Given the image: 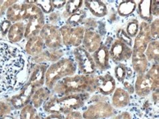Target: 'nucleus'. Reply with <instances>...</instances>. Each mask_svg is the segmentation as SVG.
<instances>
[{"label":"nucleus","mask_w":159,"mask_h":119,"mask_svg":"<svg viewBox=\"0 0 159 119\" xmlns=\"http://www.w3.org/2000/svg\"><path fill=\"white\" fill-rule=\"evenodd\" d=\"M25 65L23 51L14 45L0 41V96L15 88Z\"/></svg>","instance_id":"obj_1"},{"label":"nucleus","mask_w":159,"mask_h":119,"mask_svg":"<svg viewBox=\"0 0 159 119\" xmlns=\"http://www.w3.org/2000/svg\"><path fill=\"white\" fill-rule=\"evenodd\" d=\"M89 96L87 92L67 94L60 98L52 96L45 102L43 108L48 114H67L83 107Z\"/></svg>","instance_id":"obj_2"},{"label":"nucleus","mask_w":159,"mask_h":119,"mask_svg":"<svg viewBox=\"0 0 159 119\" xmlns=\"http://www.w3.org/2000/svg\"><path fill=\"white\" fill-rule=\"evenodd\" d=\"M53 91L59 95L95 92V77L78 74L65 77L55 84Z\"/></svg>","instance_id":"obj_3"},{"label":"nucleus","mask_w":159,"mask_h":119,"mask_svg":"<svg viewBox=\"0 0 159 119\" xmlns=\"http://www.w3.org/2000/svg\"><path fill=\"white\" fill-rule=\"evenodd\" d=\"M77 71V64L69 58H61L48 67L45 74V85L49 90L65 77L73 76Z\"/></svg>","instance_id":"obj_4"},{"label":"nucleus","mask_w":159,"mask_h":119,"mask_svg":"<svg viewBox=\"0 0 159 119\" xmlns=\"http://www.w3.org/2000/svg\"><path fill=\"white\" fill-rule=\"evenodd\" d=\"M28 22L25 30L24 38L29 39L32 36L40 34L42 28L45 25L44 16L43 12L36 4L28 3Z\"/></svg>","instance_id":"obj_5"},{"label":"nucleus","mask_w":159,"mask_h":119,"mask_svg":"<svg viewBox=\"0 0 159 119\" xmlns=\"http://www.w3.org/2000/svg\"><path fill=\"white\" fill-rule=\"evenodd\" d=\"M73 54L77 62V67H78L81 74H93L96 71V67L90 53L84 48L79 46L75 48Z\"/></svg>","instance_id":"obj_6"},{"label":"nucleus","mask_w":159,"mask_h":119,"mask_svg":"<svg viewBox=\"0 0 159 119\" xmlns=\"http://www.w3.org/2000/svg\"><path fill=\"white\" fill-rule=\"evenodd\" d=\"M114 108L111 104L106 101H99L88 106L83 113L84 119H106L113 117Z\"/></svg>","instance_id":"obj_7"},{"label":"nucleus","mask_w":159,"mask_h":119,"mask_svg":"<svg viewBox=\"0 0 159 119\" xmlns=\"http://www.w3.org/2000/svg\"><path fill=\"white\" fill-rule=\"evenodd\" d=\"M44 44L50 50H59L62 46V40L59 29L52 24H45L39 35Z\"/></svg>","instance_id":"obj_8"},{"label":"nucleus","mask_w":159,"mask_h":119,"mask_svg":"<svg viewBox=\"0 0 159 119\" xmlns=\"http://www.w3.org/2000/svg\"><path fill=\"white\" fill-rule=\"evenodd\" d=\"M59 30L62 37V44L64 45L76 48L80 46L85 31L84 27L79 26L71 27L65 25L61 27Z\"/></svg>","instance_id":"obj_9"},{"label":"nucleus","mask_w":159,"mask_h":119,"mask_svg":"<svg viewBox=\"0 0 159 119\" xmlns=\"http://www.w3.org/2000/svg\"><path fill=\"white\" fill-rule=\"evenodd\" d=\"M110 52V58L114 62H122L131 58L132 55V49L122 41L116 40L112 43Z\"/></svg>","instance_id":"obj_10"},{"label":"nucleus","mask_w":159,"mask_h":119,"mask_svg":"<svg viewBox=\"0 0 159 119\" xmlns=\"http://www.w3.org/2000/svg\"><path fill=\"white\" fill-rule=\"evenodd\" d=\"M152 40L149 23L142 22L139 25V31L135 37L132 50L144 53L146 47Z\"/></svg>","instance_id":"obj_11"},{"label":"nucleus","mask_w":159,"mask_h":119,"mask_svg":"<svg viewBox=\"0 0 159 119\" xmlns=\"http://www.w3.org/2000/svg\"><path fill=\"white\" fill-rule=\"evenodd\" d=\"M95 91L102 95L108 96L114 92L116 83L114 78L110 74L95 76Z\"/></svg>","instance_id":"obj_12"},{"label":"nucleus","mask_w":159,"mask_h":119,"mask_svg":"<svg viewBox=\"0 0 159 119\" xmlns=\"http://www.w3.org/2000/svg\"><path fill=\"white\" fill-rule=\"evenodd\" d=\"M35 90L36 88L34 87L27 83L18 94L11 98L10 103L11 106L16 109H22L25 106L28 104L32 100Z\"/></svg>","instance_id":"obj_13"},{"label":"nucleus","mask_w":159,"mask_h":119,"mask_svg":"<svg viewBox=\"0 0 159 119\" xmlns=\"http://www.w3.org/2000/svg\"><path fill=\"white\" fill-rule=\"evenodd\" d=\"M28 6L29 4L26 2L22 4L15 3L12 5L6 11L7 20L11 23H16L24 19H27Z\"/></svg>","instance_id":"obj_14"},{"label":"nucleus","mask_w":159,"mask_h":119,"mask_svg":"<svg viewBox=\"0 0 159 119\" xmlns=\"http://www.w3.org/2000/svg\"><path fill=\"white\" fill-rule=\"evenodd\" d=\"M93 59L96 68L101 71H105L110 67V52L108 48L102 44L97 50L93 53Z\"/></svg>","instance_id":"obj_15"},{"label":"nucleus","mask_w":159,"mask_h":119,"mask_svg":"<svg viewBox=\"0 0 159 119\" xmlns=\"http://www.w3.org/2000/svg\"><path fill=\"white\" fill-rule=\"evenodd\" d=\"M82 43L84 48L91 54L97 50L102 44V39L98 32L87 30L85 31Z\"/></svg>","instance_id":"obj_16"},{"label":"nucleus","mask_w":159,"mask_h":119,"mask_svg":"<svg viewBox=\"0 0 159 119\" xmlns=\"http://www.w3.org/2000/svg\"><path fill=\"white\" fill-rule=\"evenodd\" d=\"M48 67L47 64L42 63L36 64L28 81L36 89L43 87L45 83V74Z\"/></svg>","instance_id":"obj_17"},{"label":"nucleus","mask_w":159,"mask_h":119,"mask_svg":"<svg viewBox=\"0 0 159 119\" xmlns=\"http://www.w3.org/2000/svg\"><path fill=\"white\" fill-rule=\"evenodd\" d=\"M132 64L134 70L138 74H145L148 70V61L144 53L139 51L132 50Z\"/></svg>","instance_id":"obj_18"},{"label":"nucleus","mask_w":159,"mask_h":119,"mask_svg":"<svg viewBox=\"0 0 159 119\" xmlns=\"http://www.w3.org/2000/svg\"><path fill=\"white\" fill-rule=\"evenodd\" d=\"M130 102V94L122 88H116L111 98V106L115 108L126 107Z\"/></svg>","instance_id":"obj_19"},{"label":"nucleus","mask_w":159,"mask_h":119,"mask_svg":"<svg viewBox=\"0 0 159 119\" xmlns=\"http://www.w3.org/2000/svg\"><path fill=\"white\" fill-rule=\"evenodd\" d=\"M44 44L41 37L38 35L28 39L25 46V50L28 55L35 57L41 54L44 50Z\"/></svg>","instance_id":"obj_20"},{"label":"nucleus","mask_w":159,"mask_h":119,"mask_svg":"<svg viewBox=\"0 0 159 119\" xmlns=\"http://www.w3.org/2000/svg\"><path fill=\"white\" fill-rule=\"evenodd\" d=\"M134 87V92L140 97L147 96L152 92L150 83L145 74L137 75Z\"/></svg>","instance_id":"obj_21"},{"label":"nucleus","mask_w":159,"mask_h":119,"mask_svg":"<svg viewBox=\"0 0 159 119\" xmlns=\"http://www.w3.org/2000/svg\"><path fill=\"white\" fill-rule=\"evenodd\" d=\"M83 3L91 13L95 17L102 18L107 14V7L106 4L102 1L87 0V1H83Z\"/></svg>","instance_id":"obj_22"},{"label":"nucleus","mask_w":159,"mask_h":119,"mask_svg":"<svg viewBox=\"0 0 159 119\" xmlns=\"http://www.w3.org/2000/svg\"><path fill=\"white\" fill-rule=\"evenodd\" d=\"M26 30L24 22H19L12 24L7 32V39L11 43H17L23 39Z\"/></svg>","instance_id":"obj_23"},{"label":"nucleus","mask_w":159,"mask_h":119,"mask_svg":"<svg viewBox=\"0 0 159 119\" xmlns=\"http://www.w3.org/2000/svg\"><path fill=\"white\" fill-rule=\"evenodd\" d=\"M63 52L61 50H48L43 52L35 57H33V61L38 64L44 63V62H56L61 59V57L63 56Z\"/></svg>","instance_id":"obj_24"},{"label":"nucleus","mask_w":159,"mask_h":119,"mask_svg":"<svg viewBox=\"0 0 159 119\" xmlns=\"http://www.w3.org/2000/svg\"><path fill=\"white\" fill-rule=\"evenodd\" d=\"M51 92L47 87H40L38 88L32 97V105L36 108H39L50 98Z\"/></svg>","instance_id":"obj_25"},{"label":"nucleus","mask_w":159,"mask_h":119,"mask_svg":"<svg viewBox=\"0 0 159 119\" xmlns=\"http://www.w3.org/2000/svg\"><path fill=\"white\" fill-rule=\"evenodd\" d=\"M145 75L149 81L152 92L158 90L159 87V74H158V64L154 63L148 71H146Z\"/></svg>","instance_id":"obj_26"},{"label":"nucleus","mask_w":159,"mask_h":119,"mask_svg":"<svg viewBox=\"0 0 159 119\" xmlns=\"http://www.w3.org/2000/svg\"><path fill=\"white\" fill-rule=\"evenodd\" d=\"M144 54L148 61L158 63L159 58V42L158 40H151L146 47Z\"/></svg>","instance_id":"obj_27"},{"label":"nucleus","mask_w":159,"mask_h":119,"mask_svg":"<svg viewBox=\"0 0 159 119\" xmlns=\"http://www.w3.org/2000/svg\"><path fill=\"white\" fill-rule=\"evenodd\" d=\"M151 1L149 0H142L139 3L138 9L140 18L144 19L146 22H150L152 21V15L151 14Z\"/></svg>","instance_id":"obj_28"},{"label":"nucleus","mask_w":159,"mask_h":119,"mask_svg":"<svg viewBox=\"0 0 159 119\" xmlns=\"http://www.w3.org/2000/svg\"><path fill=\"white\" fill-rule=\"evenodd\" d=\"M136 9V3L134 1H122L118 6V12L122 17H126L132 14Z\"/></svg>","instance_id":"obj_29"},{"label":"nucleus","mask_w":159,"mask_h":119,"mask_svg":"<svg viewBox=\"0 0 159 119\" xmlns=\"http://www.w3.org/2000/svg\"><path fill=\"white\" fill-rule=\"evenodd\" d=\"M20 119H41L36 108L32 104H27L23 107L20 113Z\"/></svg>","instance_id":"obj_30"},{"label":"nucleus","mask_w":159,"mask_h":119,"mask_svg":"<svg viewBox=\"0 0 159 119\" xmlns=\"http://www.w3.org/2000/svg\"><path fill=\"white\" fill-rule=\"evenodd\" d=\"M86 17V12L83 10H79L69 16L66 20V25L71 27L79 26Z\"/></svg>","instance_id":"obj_31"},{"label":"nucleus","mask_w":159,"mask_h":119,"mask_svg":"<svg viewBox=\"0 0 159 119\" xmlns=\"http://www.w3.org/2000/svg\"><path fill=\"white\" fill-rule=\"evenodd\" d=\"M83 3L82 0H74V1H66L65 12L68 16L72 15L78 10H80Z\"/></svg>","instance_id":"obj_32"},{"label":"nucleus","mask_w":159,"mask_h":119,"mask_svg":"<svg viewBox=\"0 0 159 119\" xmlns=\"http://www.w3.org/2000/svg\"><path fill=\"white\" fill-rule=\"evenodd\" d=\"M116 79L121 83H123L128 75V68L123 64L116 66L114 70Z\"/></svg>","instance_id":"obj_33"},{"label":"nucleus","mask_w":159,"mask_h":119,"mask_svg":"<svg viewBox=\"0 0 159 119\" xmlns=\"http://www.w3.org/2000/svg\"><path fill=\"white\" fill-rule=\"evenodd\" d=\"M139 31V23L137 19H132L127 24L126 32L127 34L130 37L134 38L136 37Z\"/></svg>","instance_id":"obj_34"},{"label":"nucleus","mask_w":159,"mask_h":119,"mask_svg":"<svg viewBox=\"0 0 159 119\" xmlns=\"http://www.w3.org/2000/svg\"><path fill=\"white\" fill-rule=\"evenodd\" d=\"M150 33L151 36V38L153 40H158L159 36V19L157 18L154 19L150 23Z\"/></svg>","instance_id":"obj_35"},{"label":"nucleus","mask_w":159,"mask_h":119,"mask_svg":"<svg viewBox=\"0 0 159 119\" xmlns=\"http://www.w3.org/2000/svg\"><path fill=\"white\" fill-rule=\"evenodd\" d=\"M35 4L44 13H51L52 10L51 1H36Z\"/></svg>","instance_id":"obj_36"},{"label":"nucleus","mask_w":159,"mask_h":119,"mask_svg":"<svg viewBox=\"0 0 159 119\" xmlns=\"http://www.w3.org/2000/svg\"><path fill=\"white\" fill-rule=\"evenodd\" d=\"M117 37H118V40L122 41L125 44H127L129 47L132 46V40L123 29H120L117 33Z\"/></svg>","instance_id":"obj_37"},{"label":"nucleus","mask_w":159,"mask_h":119,"mask_svg":"<svg viewBox=\"0 0 159 119\" xmlns=\"http://www.w3.org/2000/svg\"><path fill=\"white\" fill-rule=\"evenodd\" d=\"M17 1H1L0 2V15L5 14L8 8L16 3Z\"/></svg>","instance_id":"obj_38"},{"label":"nucleus","mask_w":159,"mask_h":119,"mask_svg":"<svg viewBox=\"0 0 159 119\" xmlns=\"http://www.w3.org/2000/svg\"><path fill=\"white\" fill-rule=\"evenodd\" d=\"M150 10H151L152 15L158 17V15H159V1L158 0H154V1H151V7H150Z\"/></svg>","instance_id":"obj_39"},{"label":"nucleus","mask_w":159,"mask_h":119,"mask_svg":"<svg viewBox=\"0 0 159 119\" xmlns=\"http://www.w3.org/2000/svg\"><path fill=\"white\" fill-rule=\"evenodd\" d=\"M11 26V23L8 21V20H4L3 22H2V23L0 24V31L2 33L3 35H5L7 34V32L9 31L10 28Z\"/></svg>","instance_id":"obj_40"},{"label":"nucleus","mask_w":159,"mask_h":119,"mask_svg":"<svg viewBox=\"0 0 159 119\" xmlns=\"http://www.w3.org/2000/svg\"><path fill=\"white\" fill-rule=\"evenodd\" d=\"M65 119H83V114L80 112L74 110L66 114Z\"/></svg>","instance_id":"obj_41"},{"label":"nucleus","mask_w":159,"mask_h":119,"mask_svg":"<svg viewBox=\"0 0 159 119\" xmlns=\"http://www.w3.org/2000/svg\"><path fill=\"white\" fill-rule=\"evenodd\" d=\"M110 118V119H132L130 113L128 112H122Z\"/></svg>","instance_id":"obj_42"},{"label":"nucleus","mask_w":159,"mask_h":119,"mask_svg":"<svg viewBox=\"0 0 159 119\" xmlns=\"http://www.w3.org/2000/svg\"><path fill=\"white\" fill-rule=\"evenodd\" d=\"M123 84L125 88L124 90H126L129 94H132L134 92V86L131 83H129V82L124 81L123 83Z\"/></svg>","instance_id":"obj_43"},{"label":"nucleus","mask_w":159,"mask_h":119,"mask_svg":"<svg viewBox=\"0 0 159 119\" xmlns=\"http://www.w3.org/2000/svg\"><path fill=\"white\" fill-rule=\"evenodd\" d=\"M52 6L54 8H61L66 5V1H51Z\"/></svg>","instance_id":"obj_44"},{"label":"nucleus","mask_w":159,"mask_h":119,"mask_svg":"<svg viewBox=\"0 0 159 119\" xmlns=\"http://www.w3.org/2000/svg\"><path fill=\"white\" fill-rule=\"evenodd\" d=\"M65 117L62 114H50L44 119H65Z\"/></svg>","instance_id":"obj_45"},{"label":"nucleus","mask_w":159,"mask_h":119,"mask_svg":"<svg viewBox=\"0 0 159 119\" xmlns=\"http://www.w3.org/2000/svg\"><path fill=\"white\" fill-rule=\"evenodd\" d=\"M152 100L154 104H157V105H158V89L153 91Z\"/></svg>","instance_id":"obj_46"},{"label":"nucleus","mask_w":159,"mask_h":119,"mask_svg":"<svg viewBox=\"0 0 159 119\" xmlns=\"http://www.w3.org/2000/svg\"><path fill=\"white\" fill-rule=\"evenodd\" d=\"M3 119H15V118L11 117H10V116H6Z\"/></svg>","instance_id":"obj_47"}]
</instances>
